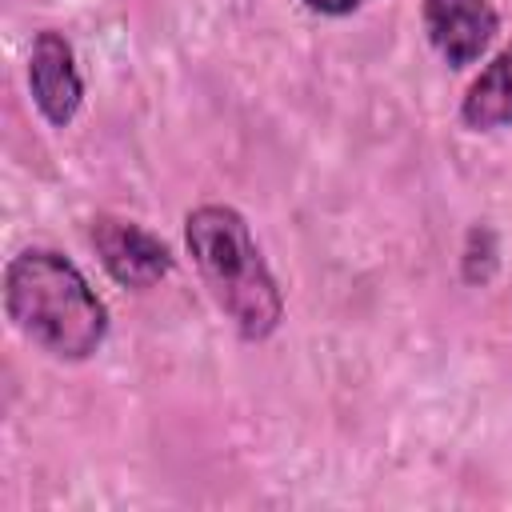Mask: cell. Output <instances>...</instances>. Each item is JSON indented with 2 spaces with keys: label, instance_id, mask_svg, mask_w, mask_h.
I'll return each instance as SVG.
<instances>
[{
  "label": "cell",
  "instance_id": "277c9868",
  "mask_svg": "<svg viewBox=\"0 0 512 512\" xmlns=\"http://www.w3.org/2000/svg\"><path fill=\"white\" fill-rule=\"evenodd\" d=\"M28 92L40 108V116L52 124V128H68L84 104V80H80V68H76V52L72 44L44 28L32 36V48H28Z\"/></svg>",
  "mask_w": 512,
  "mask_h": 512
},
{
  "label": "cell",
  "instance_id": "3957f363",
  "mask_svg": "<svg viewBox=\"0 0 512 512\" xmlns=\"http://www.w3.org/2000/svg\"><path fill=\"white\" fill-rule=\"evenodd\" d=\"M88 240H92V248L100 256L104 272L120 288H132V292L156 288L176 264L172 248L156 232H148V228H140L136 220H124V216H108V212L96 216Z\"/></svg>",
  "mask_w": 512,
  "mask_h": 512
},
{
  "label": "cell",
  "instance_id": "ba28073f",
  "mask_svg": "<svg viewBox=\"0 0 512 512\" xmlns=\"http://www.w3.org/2000/svg\"><path fill=\"white\" fill-rule=\"evenodd\" d=\"M368 0H304V8L320 12V16H352L356 8H364Z\"/></svg>",
  "mask_w": 512,
  "mask_h": 512
},
{
  "label": "cell",
  "instance_id": "5b68a950",
  "mask_svg": "<svg viewBox=\"0 0 512 512\" xmlns=\"http://www.w3.org/2000/svg\"><path fill=\"white\" fill-rule=\"evenodd\" d=\"M424 32L448 68L476 64L500 32L492 0H424Z\"/></svg>",
  "mask_w": 512,
  "mask_h": 512
},
{
  "label": "cell",
  "instance_id": "8992f818",
  "mask_svg": "<svg viewBox=\"0 0 512 512\" xmlns=\"http://www.w3.org/2000/svg\"><path fill=\"white\" fill-rule=\"evenodd\" d=\"M460 120L472 132H492L512 124V44L492 56V64L468 84L460 100Z\"/></svg>",
  "mask_w": 512,
  "mask_h": 512
},
{
  "label": "cell",
  "instance_id": "7a4b0ae2",
  "mask_svg": "<svg viewBox=\"0 0 512 512\" xmlns=\"http://www.w3.org/2000/svg\"><path fill=\"white\" fill-rule=\"evenodd\" d=\"M184 244L212 304L240 340H268L284 320V296L248 220L232 204H200L184 220Z\"/></svg>",
  "mask_w": 512,
  "mask_h": 512
},
{
  "label": "cell",
  "instance_id": "52a82bcc",
  "mask_svg": "<svg viewBox=\"0 0 512 512\" xmlns=\"http://www.w3.org/2000/svg\"><path fill=\"white\" fill-rule=\"evenodd\" d=\"M496 264H500V244H496V232L488 224H472L468 236H464V256H460V276L464 284H488L496 276Z\"/></svg>",
  "mask_w": 512,
  "mask_h": 512
},
{
  "label": "cell",
  "instance_id": "6da1fadb",
  "mask_svg": "<svg viewBox=\"0 0 512 512\" xmlns=\"http://www.w3.org/2000/svg\"><path fill=\"white\" fill-rule=\"evenodd\" d=\"M4 312L28 344L68 364L96 356L108 336L104 300L84 272L52 248H24L8 260Z\"/></svg>",
  "mask_w": 512,
  "mask_h": 512
}]
</instances>
